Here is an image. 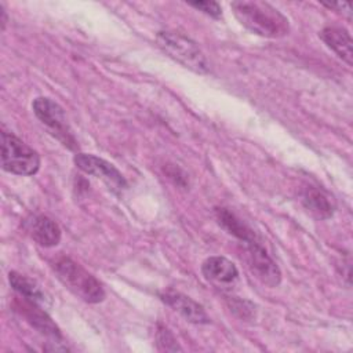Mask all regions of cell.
Wrapping results in <instances>:
<instances>
[{"label": "cell", "mask_w": 353, "mask_h": 353, "mask_svg": "<svg viewBox=\"0 0 353 353\" xmlns=\"http://www.w3.org/2000/svg\"><path fill=\"white\" fill-rule=\"evenodd\" d=\"M1 167L15 175H34L40 168L39 153L10 132L1 134Z\"/></svg>", "instance_id": "277c9868"}, {"label": "cell", "mask_w": 353, "mask_h": 353, "mask_svg": "<svg viewBox=\"0 0 353 353\" xmlns=\"http://www.w3.org/2000/svg\"><path fill=\"white\" fill-rule=\"evenodd\" d=\"M320 39L349 66L353 63V41L349 32L338 26H327L319 33Z\"/></svg>", "instance_id": "8fae6325"}, {"label": "cell", "mask_w": 353, "mask_h": 353, "mask_svg": "<svg viewBox=\"0 0 353 353\" xmlns=\"http://www.w3.org/2000/svg\"><path fill=\"white\" fill-rule=\"evenodd\" d=\"M8 280H10L11 287L22 296V299H26L36 305L46 303V294L29 277L21 274L18 272H10Z\"/></svg>", "instance_id": "9a60e30c"}, {"label": "cell", "mask_w": 353, "mask_h": 353, "mask_svg": "<svg viewBox=\"0 0 353 353\" xmlns=\"http://www.w3.org/2000/svg\"><path fill=\"white\" fill-rule=\"evenodd\" d=\"M156 41L163 52L192 72L200 74L210 72V62L207 57L189 37L178 32L161 30L157 33Z\"/></svg>", "instance_id": "3957f363"}, {"label": "cell", "mask_w": 353, "mask_h": 353, "mask_svg": "<svg viewBox=\"0 0 353 353\" xmlns=\"http://www.w3.org/2000/svg\"><path fill=\"white\" fill-rule=\"evenodd\" d=\"M303 207L319 219H328L334 215L335 201L332 196L316 186H306L302 192Z\"/></svg>", "instance_id": "30bf717a"}, {"label": "cell", "mask_w": 353, "mask_h": 353, "mask_svg": "<svg viewBox=\"0 0 353 353\" xmlns=\"http://www.w3.org/2000/svg\"><path fill=\"white\" fill-rule=\"evenodd\" d=\"M73 161L79 170L95 178H101L114 190H123L127 188V182L123 174L105 159L90 153H76Z\"/></svg>", "instance_id": "8992f818"}, {"label": "cell", "mask_w": 353, "mask_h": 353, "mask_svg": "<svg viewBox=\"0 0 353 353\" xmlns=\"http://www.w3.org/2000/svg\"><path fill=\"white\" fill-rule=\"evenodd\" d=\"M160 298L165 305L171 306L175 312H178L189 323L208 324L211 321L207 312L204 310V307L200 303H197L192 298H189L178 291H172V290L164 291L160 294Z\"/></svg>", "instance_id": "ba28073f"}, {"label": "cell", "mask_w": 353, "mask_h": 353, "mask_svg": "<svg viewBox=\"0 0 353 353\" xmlns=\"http://www.w3.org/2000/svg\"><path fill=\"white\" fill-rule=\"evenodd\" d=\"M32 108L36 117L48 127L54 137H57L69 149L76 148V139L68 124L66 114L57 102L47 97H39L33 101Z\"/></svg>", "instance_id": "5b68a950"}, {"label": "cell", "mask_w": 353, "mask_h": 353, "mask_svg": "<svg viewBox=\"0 0 353 353\" xmlns=\"http://www.w3.org/2000/svg\"><path fill=\"white\" fill-rule=\"evenodd\" d=\"M201 273L205 280L219 287H229L239 277L236 265L225 256L207 258L201 265Z\"/></svg>", "instance_id": "9c48e42d"}, {"label": "cell", "mask_w": 353, "mask_h": 353, "mask_svg": "<svg viewBox=\"0 0 353 353\" xmlns=\"http://www.w3.org/2000/svg\"><path fill=\"white\" fill-rule=\"evenodd\" d=\"M32 239L41 247H55L62 237L61 228L55 221L46 215H37L29 222Z\"/></svg>", "instance_id": "7c38bea8"}, {"label": "cell", "mask_w": 353, "mask_h": 353, "mask_svg": "<svg viewBox=\"0 0 353 353\" xmlns=\"http://www.w3.org/2000/svg\"><path fill=\"white\" fill-rule=\"evenodd\" d=\"M189 6L194 7L196 10H200L201 12L212 18H219L222 15L221 6L216 1H193V3H189Z\"/></svg>", "instance_id": "e0dca14e"}, {"label": "cell", "mask_w": 353, "mask_h": 353, "mask_svg": "<svg viewBox=\"0 0 353 353\" xmlns=\"http://www.w3.org/2000/svg\"><path fill=\"white\" fill-rule=\"evenodd\" d=\"M157 345H159L160 350H167V352L181 350V347L176 343V339L174 338L171 331L164 327H160L157 331Z\"/></svg>", "instance_id": "2e32d148"}, {"label": "cell", "mask_w": 353, "mask_h": 353, "mask_svg": "<svg viewBox=\"0 0 353 353\" xmlns=\"http://www.w3.org/2000/svg\"><path fill=\"white\" fill-rule=\"evenodd\" d=\"M21 309L23 316L28 319V321L41 334H44L46 336H51L52 339H59L61 334L58 327L51 321V319L47 316L46 312H43L39 305L29 302L26 299L22 301L21 303Z\"/></svg>", "instance_id": "4fadbf2b"}, {"label": "cell", "mask_w": 353, "mask_h": 353, "mask_svg": "<svg viewBox=\"0 0 353 353\" xmlns=\"http://www.w3.org/2000/svg\"><path fill=\"white\" fill-rule=\"evenodd\" d=\"M230 7L239 22L258 36L279 39L290 32L288 19L269 3L233 1Z\"/></svg>", "instance_id": "6da1fadb"}, {"label": "cell", "mask_w": 353, "mask_h": 353, "mask_svg": "<svg viewBox=\"0 0 353 353\" xmlns=\"http://www.w3.org/2000/svg\"><path fill=\"white\" fill-rule=\"evenodd\" d=\"M0 14H1V29L4 30L6 25H7V21H8V17H7V12H6L3 4H0Z\"/></svg>", "instance_id": "d6986e66"}, {"label": "cell", "mask_w": 353, "mask_h": 353, "mask_svg": "<svg viewBox=\"0 0 353 353\" xmlns=\"http://www.w3.org/2000/svg\"><path fill=\"white\" fill-rule=\"evenodd\" d=\"M52 269L62 284L80 299L88 303H98L105 299L102 284L73 259L59 256L52 262Z\"/></svg>", "instance_id": "7a4b0ae2"}, {"label": "cell", "mask_w": 353, "mask_h": 353, "mask_svg": "<svg viewBox=\"0 0 353 353\" xmlns=\"http://www.w3.org/2000/svg\"><path fill=\"white\" fill-rule=\"evenodd\" d=\"M323 6L328 7V8H332V10H336L342 14H346L349 18L352 15V6L350 3H324Z\"/></svg>", "instance_id": "ac0fdd59"}, {"label": "cell", "mask_w": 353, "mask_h": 353, "mask_svg": "<svg viewBox=\"0 0 353 353\" xmlns=\"http://www.w3.org/2000/svg\"><path fill=\"white\" fill-rule=\"evenodd\" d=\"M215 216L218 223L232 236L237 237L239 240L244 243H251L255 241V233L254 230L244 223L240 218H237L233 212H230L228 208H215Z\"/></svg>", "instance_id": "5bb4252c"}, {"label": "cell", "mask_w": 353, "mask_h": 353, "mask_svg": "<svg viewBox=\"0 0 353 353\" xmlns=\"http://www.w3.org/2000/svg\"><path fill=\"white\" fill-rule=\"evenodd\" d=\"M247 262L252 274L269 287H277L281 281V272L276 262L268 255L265 248L255 240L245 243Z\"/></svg>", "instance_id": "52a82bcc"}]
</instances>
